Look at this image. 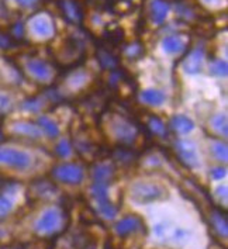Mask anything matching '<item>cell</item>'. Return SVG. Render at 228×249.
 Instances as JSON below:
<instances>
[{"mask_svg":"<svg viewBox=\"0 0 228 249\" xmlns=\"http://www.w3.org/2000/svg\"><path fill=\"white\" fill-rule=\"evenodd\" d=\"M69 220L70 217L65 207H50L35 221L34 231L41 238H55L67 230Z\"/></svg>","mask_w":228,"mask_h":249,"instance_id":"obj_1","label":"cell"},{"mask_svg":"<svg viewBox=\"0 0 228 249\" xmlns=\"http://www.w3.org/2000/svg\"><path fill=\"white\" fill-rule=\"evenodd\" d=\"M110 117V127L111 132L116 137L117 142L123 146H131L135 148L134 144L138 141V137L141 135L140 123L135 120L134 116H128L125 113H108Z\"/></svg>","mask_w":228,"mask_h":249,"instance_id":"obj_2","label":"cell"},{"mask_svg":"<svg viewBox=\"0 0 228 249\" xmlns=\"http://www.w3.org/2000/svg\"><path fill=\"white\" fill-rule=\"evenodd\" d=\"M131 200L138 204H148L168 198V189L157 182H137L130 189Z\"/></svg>","mask_w":228,"mask_h":249,"instance_id":"obj_3","label":"cell"},{"mask_svg":"<svg viewBox=\"0 0 228 249\" xmlns=\"http://www.w3.org/2000/svg\"><path fill=\"white\" fill-rule=\"evenodd\" d=\"M110 183L111 182L108 180H92V186H90V195L96 203L97 211L106 220H113L119 211V209L108 198L107 187Z\"/></svg>","mask_w":228,"mask_h":249,"instance_id":"obj_4","label":"cell"},{"mask_svg":"<svg viewBox=\"0 0 228 249\" xmlns=\"http://www.w3.org/2000/svg\"><path fill=\"white\" fill-rule=\"evenodd\" d=\"M28 31L33 37L38 39H50L54 37V20L47 13H37L28 20Z\"/></svg>","mask_w":228,"mask_h":249,"instance_id":"obj_5","label":"cell"},{"mask_svg":"<svg viewBox=\"0 0 228 249\" xmlns=\"http://www.w3.org/2000/svg\"><path fill=\"white\" fill-rule=\"evenodd\" d=\"M51 176L67 184H79L85 179V169L78 163H61L53 168Z\"/></svg>","mask_w":228,"mask_h":249,"instance_id":"obj_6","label":"cell"},{"mask_svg":"<svg viewBox=\"0 0 228 249\" xmlns=\"http://www.w3.org/2000/svg\"><path fill=\"white\" fill-rule=\"evenodd\" d=\"M65 244L67 247L64 249H97L99 239L90 230L78 228L68 234Z\"/></svg>","mask_w":228,"mask_h":249,"instance_id":"obj_7","label":"cell"},{"mask_svg":"<svg viewBox=\"0 0 228 249\" xmlns=\"http://www.w3.org/2000/svg\"><path fill=\"white\" fill-rule=\"evenodd\" d=\"M26 72L28 76L41 83H51L55 76L54 69L47 61L40 58H30L26 61Z\"/></svg>","mask_w":228,"mask_h":249,"instance_id":"obj_8","label":"cell"},{"mask_svg":"<svg viewBox=\"0 0 228 249\" xmlns=\"http://www.w3.org/2000/svg\"><path fill=\"white\" fill-rule=\"evenodd\" d=\"M0 163L24 171L31 165V157L26 151L14 148H0Z\"/></svg>","mask_w":228,"mask_h":249,"instance_id":"obj_9","label":"cell"},{"mask_svg":"<svg viewBox=\"0 0 228 249\" xmlns=\"http://www.w3.org/2000/svg\"><path fill=\"white\" fill-rule=\"evenodd\" d=\"M155 234L166 242L172 244H185L189 239V232L186 230L174 225L171 223H159L155 227Z\"/></svg>","mask_w":228,"mask_h":249,"instance_id":"obj_10","label":"cell"},{"mask_svg":"<svg viewBox=\"0 0 228 249\" xmlns=\"http://www.w3.org/2000/svg\"><path fill=\"white\" fill-rule=\"evenodd\" d=\"M175 148H176V152H177V157L179 159L189 166V168H197L200 165L199 162V155H197V149L194 144L192 141H188V140H179L176 144H175Z\"/></svg>","mask_w":228,"mask_h":249,"instance_id":"obj_11","label":"cell"},{"mask_svg":"<svg viewBox=\"0 0 228 249\" xmlns=\"http://www.w3.org/2000/svg\"><path fill=\"white\" fill-rule=\"evenodd\" d=\"M17 187V183H4L0 187V220L6 218L13 211Z\"/></svg>","mask_w":228,"mask_h":249,"instance_id":"obj_12","label":"cell"},{"mask_svg":"<svg viewBox=\"0 0 228 249\" xmlns=\"http://www.w3.org/2000/svg\"><path fill=\"white\" fill-rule=\"evenodd\" d=\"M114 230L120 236H127L138 231H145V224L138 215H127L116 224Z\"/></svg>","mask_w":228,"mask_h":249,"instance_id":"obj_13","label":"cell"},{"mask_svg":"<svg viewBox=\"0 0 228 249\" xmlns=\"http://www.w3.org/2000/svg\"><path fill=\"white\" fill-rule=\"evenodd\" d=\"M206 53L203 48H194L188 53V56L183 61V69L189 75H196L199 73L203 68V62H204Z\"/></svg>","mask_w":228,"mask_h":249,"instance_id":"obj_14","label":"cell"},{"mask_svg":"<svg viewBox=\"0 0 228 249\" xmlns=\"http://www.w3.org/2000/svg\"><path fill=\"white\" fill-rule=\"evenodd\" d=\"M161 47L163 53L168 55H180L186 51L188 42L179 34H171L161 41Z\"/></svg>","mask_w":228,"mask_h":249,"instance_id":"obj_15","label":"cell"},{"mask_svg":"<svg viewBox=\"0 0 228 249\" xmlns=\"http://www.w3.org/2000/svg\"><path fill=\"white\" fill-rule=\"evenodd\" d=\"M55 192H58V187L53 180L48 179H38L31 183V195L37 198H51Z\"/></svg>","mask_w":228,"mask_h":249,"instance_id":"obj_16","label":"cell"},{"mask_svg":"<svg viewBox=\"0 0 228 249\" xmlns=\"http://www.w3.org/2000/svg\"><path fill=\"white\" fill-rule=\"evenodd\" d=\"M169 10H171V7H169L168 1H165V0H151V3H149L151 20L157 26H161L166 20Z\"/></svg>","mask_w":228,"mask_h":249,"instance_id":"obj_17","label":"cell"},{"mask_svg":"<svg viewBox=\"0 0 228 249\" xmlns=\"http://www.w3.org/2000/svg\"><path fill=\"white\" fill-rule=\"evenodd\" d=\"M169 125H171V128H172L175 132L183 134V135H185V134H189V132H192L194 130V123H193L188 116H182V114L174 116V117L171 118Z\"/></svg>","mask_w":228,"mask_h":249,"instance_id":"obj_18","label":"cell"},{"mask_svg":"<svg viewBox=\"0 0 228 249\" xmlns=\"http://www.w3.org/2000/svg\"><path fill=\"white\" fill-rule=\"evenodd\" d=\"M211 224L217 230V232L223 238H227L228 235V223H227V214L220 209H214L211 211Z\"/></svg>","mask_w":228,"mask_h":249,"instance_id":"obj_19","label":"cell"},{"mask_svg":"<svg viewBox=\"0 0 228 249\" xmlns=\"http://www.w3.org/2000/svg\"><path fill=\"white\" fill-rule=\"evenodd\" d=\"M13 131L16 134H20V135H24L28 138H40L41 137V130L38 125L33 124V123H28V121H20V123H16L13 125Z\"/></svg>","mask_w":228,"mask_h":249,"instance_id":"obj_20","label":"cell"},{"mask_svg":"<svg viewBox=\"0 0 228 249\" xmlns=\"http://www.w3.org/2000/svg\"><path fill=\"white\" fill-rule=\"evenodd\" d=\"M61 9L69 21L79 23L82 18V13L79 6L73 0H61Z\"/></svg>","mask_w":228,"mask_h":249,"instance_id":"obj_21","label":"cell"},{"mask_svg":"<svg viewBox=\"0 0 228 249\" xmlns=\"http://www.w3.org/2000/svg\"><path fill=\"white\" fill-rule=\"evenodd\" d=\"M38 127H40V130H42L51 138H56L59 135V132H61L59 131V125L47 114H42V116L38 117Z\"/></svg>","mask_w":228,"mask_h":249,"instance_id":"obj_22","label":"cell"},{"mask_svg":"<svg viewBox=\"0 0 228 249\" xmlns=\"http://www.w3.org/2000/svg\"><path fill=\"white\" fill-rule=\"evenodd\" d=\"M141 100L149 106H161L166 100V94L157 89H147L141 92Z\"/></svg>","mask_w":228,"mask_h":249,"instance_id":"obj_23","label":"cell"},{"mask_svg":"<svg viewBox=\"0 0 228 249\" xmlns=\"http://www.w3.org/2000/svg\"><path fill=\"white\" fill-rule=\"evenodd\" d=\"M147 128L152 132L154 135L162 137V138L166 137V134H168L166 125L163 124V121H162L158 116H151V117H149V120H148L147 123Z\"/></svg>","mask_w":228,"mask_h":249,"instance_id":"obj_24","label":"cell"},{"mask_svg":"<svg viewBox=\"0 0 228 249\" xmlns=\"http://www.w3.org/2000/svg\"><path fill=\"white\" fill-rule=\"evenodd\" d=\"M210 73L211 75H214V76H218V78H224V76H227V72H228V66L227 62L226 61H223V59H214V61H211V64H210Z\"/></svg>","mask_w":228,"mask_h":249,"instance_id":"obj_25","label":"cell"},{"mask_svg":"<svg viewBox=\"0 0 228 249\" xmlns=\"http://www.w3.org/2000/svg\"><path fill=\"white\" fill-rule=\"evenodd\" d=\"M211 127L214 128L218 134H221L223 137H227V117L224 114H217L211 118Z\"/></svg>","mask_w":228,"mask_h":249,"instance_id":"obj_26","label":"cell"},{"mask_svg":"<svg viewBox=\"0 0 228 249\" xmlns=\"http://www.w3.org/2000/svg\"><path fill=\"white\" fill-rule=\"evenodd\" d=\"M99 61H100V65L105 69H110V71L117 69V59L108 51H100L99 53Z\"/></svg>","mask_w":228,"mask_h":249,"instance_id":"obj_27","label":"cell"},{"mask_svg":"<svg viewBox=\"0 0 228 249\" xmlns=\"http://www.w3.org/2000/svg\"><path fill=\"white\" fill-rule=\"evenodd\" d=\"M55 154L59 158H69L73 154V146L68 140H61L58 144L55 145Z\"/></svg>","mask_w":228,"mask_h":249,"instance_id":"obj_28","label":"cell"},{"mask_svg":"<svg viewBox=\"0 0 228 249\" xmlns=\"http://www.w3.org/2000/svg\"><path fill=\"white\" fill-rule=\"evenodd\" d=\"M211 152L218 160H223V162H227L228 158V151H227V145L221 141H217V142H213L211 145Z\"/></svg>","mask_w":228,"mask_h":249,"instance_id":"obj_29","label":"cell"},{"mask_svg":"<svg viewBox=\"0 0 228 249\" xmlns=\"http://www.w3.org/2000/svg\"><path fill=\"white\" fill-rule=\"evenodd\" d=\"M142 53V47L140 44H133V45H128L127 50H125V53L127 56L130 58H138L140 55Z\"/></svg>","mask_w":228,"mask_h":249,"instance_id":"obj_30","label":"cell"},{"mask_svg":"<svg viewBox=\"0 0 228 249\" xmlns=\"http://www.w3.org/2000/svg\"><path fill=\"white\" fill-rule=\"evenodd\" d=\"M12 47V39L7 34L0 31V50H7Z\"/></svg>","mask_w":228,"mask_h":249,"instance_id":"obj_31","label":"cell"},{"mask_svg":"<svg viewBox=\"0 0 228 249\" xmlns=\"http://www.w3.org/2000/svg\"><path fill=\"white\" fill-rule=\"evenodd\" d=\"M210 176L214 179V180H221L224 176H226V169L224 168H214L210 171Z\"/></svg>","mask_w":228,"mask_h":249,"instance_id":"obj_32","label":"cell"},{"mask_svg":"<svg viewBox=\"0 0 228 249\" xmlns=\"http://www.w3.org/2000/svg\"><path fill=\"white\" fill-rule=\"evenodd\" d=\"M9 107H10V100H9V97L0 94V114L4 113Z\"/></svg>","mask_w":228,"mask_h":249,"instance_id":"obj_33","label":"cell"},{"mask_svg":"<svg viewBox=\"0 0 228 249\" xmlns=\"http://www.w3.org/2000/svg\"><path fill=\"white\" fill-rule=\"evenodd\" d=\"M203 4L209 6V7H215V6H220L221 0H200Z\"/></svg>","mask_w":228,"mask_h":249,"instance_id":"obj_34","label":"cell"},{"mask_svg":"<svg viewBox=\"0 0 228 249\" xmlns=\"http://www.w3.org/2000/svg\"><path fill=\"white\" fill-rule=\"evenodd\" d=\"M37 0H17V3L20 4V6H24V7H28V6H31L33 3H35Z\"/></svg>","mask_w":228,"mask_h":249,"instance_id":"obj_35","label":"cell"},{"mask_svg":"<svg viewBox=\"0 0 228 249\" xmlns=\"http://www.w3.org/2000/svg\"><path fill=\"white\" fill-rule=\"evenodd\" d=\"M4 141V134H3V127H1V117H0V142Z\"/></svg>","mask_w":228,"mask_h":249,"instance_id":"obj_36","label":"cell"},{"mask_svg":"<svg viewBox=\"0 0 228 249\" xmlns=\"http://www.w3.org/2000/svg\"><path fill=\"white\" fill-rule=\"evenodd\" d=\"M4 234H6V232H4V231H3V230H0V238H1V236L4 235Z\"/></svg>","mask_w":228,"mask_h":249,"instance_id":"obj_37","label":"cell"}]
</instances>
